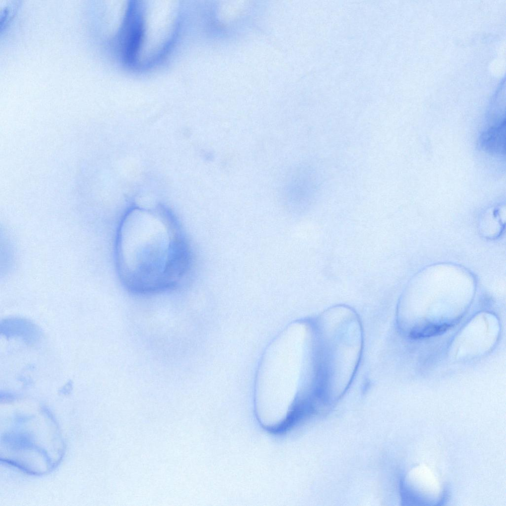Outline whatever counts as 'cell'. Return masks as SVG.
<instances>
[{"mask_svg":"<svg viewBox=\"0 0 506 506\" xmlns=\"http://www.w3.org/2000/svg\"><path fill=\"white\" fill-rule=\"evenodd\" d=\"M116 241L120 276L132 292L171 288L189 267L185 239L176 220L166 211L133 209L122 219Z\"/></svg>","mask_w":506,"mask_h":506,"instance_id":"cell-1","label":"cell"},{"mask_svg":"<svg viewBox=\"0 0 506 506\" xmlns=\"http://www.w3.org/2000/svg\"><path fill=\"white\" fill-rule=\"evenodd\" d=\"M505 120L483 132L480 137L483 149L491 153L503 155L505 153Z\"/></svg>","mask_w":506,"mask_h":506,"instance_id":"cell-2","label":"cell"},{"mask_svg":"<svg viewBox=\"0 0 506 506\" xmlns=\"http://www.w3.org/2000/svg\"><path fill=\"white\" fill-rule=\"evenodd\" d=\"M449 327L447 324L427 325L423 327L416 328L410 333V336L415 339L429 337L444 333Z\"/></svg>","mask_w":506,"mask_h":506,"instance_id":"cell-3","label":"cell"}]
</instances>
